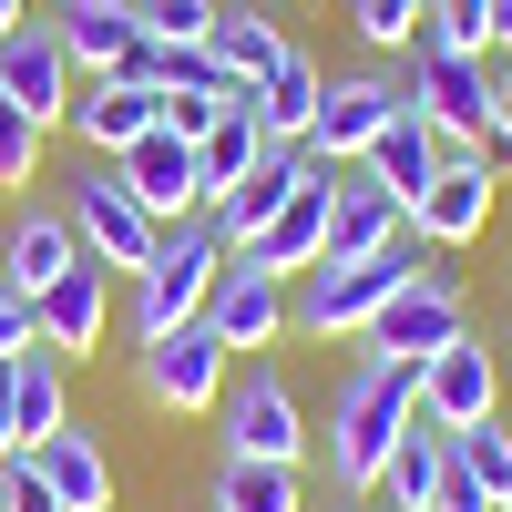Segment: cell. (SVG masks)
Returning a JSON list of instances; mask_svg holds the SVG:
<instances>
[{"label":"cell","instance_id":"10","mask_svg":"<svg viewBox=\"0 0 512 512\" xmlns=\"http://www.w3.org/2000/svg\"><path fill=\"white\" fill-rule=\"evenodd\" d=\"M420 420H431L441 441H461V431H482V420H502V369H492L482 338H451V349L420 369Z\"/></svg>","mask_w":512,"mask_h":512},{"label":"cell","instance_id":"12","mask_svg":"<svg viewBox=\"0 0 512 512\" xmlns=\"http://www.w3.org/2000/svg\"><path fill=\"white\" fill-rule=\"evenodd\" d=\"M205 328H216V349H226V359H236V349H277V338L297 328L287 277H267V267H246V256H226L216 297H205Z\"/></svg>","mask_w":512,"mask_h":512},{"label":"cell","instance_id":"25","mask_svg":"<svg viewBox=\"0 0 512 512\" xmlns=\"http://www.w3.org/2000/svg\"><path fill=\"white\" fill-rule=\"evenodd\" d=\"M31 461H41V482L62 492V512H113V461H103L93 431H52Z\"/></svg>","mask_w":512,"mask_h":512},{"label":"cell","instance_id":"11","mask_svg":"<svg viewBox=\"0 0 512 512\" xmlns=\"http://www.w3.org/2000/svg\"><path fill=\"white\" fill-rule=\"evenodd\" d=\"M0 93H11L41 134L52 123H72V103H82V72H72V52L52 41V21H21L11 41H0Z\"/></svg>","mask_w":512,"mask_h":512},{"label":"cell","instance_id":"6","mask_svg":"<svg viewBox=\"0 0 512 512\" xmlns=\"http://www.w3.org/2000/svg\"><path fill=\"white\" fill-rule=\"evenodd\" d=\"M451 338H472V308H461V277L451 267H410V287L379 308L369 328V359H400V369H431Z\"/></svg>","mask_w":512,"mask_h":512},{"label":"cell","instance_id":"23","mask_svg":"<svg viewBox=\"0 0 512 512\" xmlns=\"http://www.w3.org/2000/svg\"><path fill=\"white\" fill-rule=\"evenodd\" d=\"M318 103H328V72H318L308 52H287V62H277V72L246 93V113H256V134H267V144H308Z\"/></svg>","mask_w":512,"mask_h":512},{"label":"cell","instance_id":"24","mask_svg":"<svg viewBox=\"0 0 512 512\" xmlns=\"http://www.w3.org/2000/svg\"><path fill=\"white\" fill-rule=\"evenodd\" d=\"M359 164H369V185H390V195H400V216H410V205L431 195V175H441V134H431L420 113H400V123H390V134H379Z\"/></svg>","mask_w":512,"mask_h":512},{"label":"cell","instance_id":"28","mask_svg":"<svg viewBox=\"0 0 512 512\" xmlns=\"http://www.w3.org/2000/svg\"><path fill=\"white\" fill-rule=\"evenodd\" d=\"M256 93V82H246ZM246 93H236V113H216V134L195 144V175H205V205H216L226 185H246L256 164H267V134H256V113H246Z\"/></svg>","mask_w":512,"mask_h":512},{"label":"cell","instance_id":"30","mask_svg":"<svg viewBox=\"0 0 512 512\" xmlns=\"http://www.w3.org/2000/svg\"><path fill=\"white\" fill-rule=\"evenodd\" d=\"M349 31L369 52H410V41L431 31V0H349Z\"/></svg>","mask_w":512,"mask_h":512},{"label":"cell","instance_id":"9","mask_svg":"<svg viewBox=\"0 0 512 512\" xmlns=\"http://www.w3.org/2000/svg\"><path fill=\"white\" fill-rule=\"evenodd\" d=\"M400 113H410L400 72H338V82H328V103H318V123H308V154L338 175V164H359V154L390 134Z\"/></svg>","mask_w":512,"mask_h":512},{"label":"cell","instance_id":"42","mask_svg":"<svg viewBox=\"0 0 512 512\" xmlns=\"http://www.w3.org/2000/svg\"><path fill=\"white\" fill-rule=\"evenodd\" d=\"M502 512H512V472H502Z\"/></svg>","mask_w":512,"mask_h":512},{"label":"cell","instance_id":"27","mask_svg":"<svg viewBox=\"0 0 512 512\" xmlns=\"http://www.w3.org/2000/svg\"><path fill=\"white\" fill-rule=\"evenodd\" d=\"M441 472H451V441L431 431V420H410L400 451H390V472H379V502H390V512H431L441 502Z\"/></svg>","mask_w":512,"mask_h":512},{"label":"cell","instance_id":"33","mask_svg":"<svg viewBox=\"0 0 512 512\" xmlns=\"http://www.w3.org/2000/svg\"><path fill=\"white\" fill-rule=\"evenodd\" d=\"M431 41H451V52L492 62V0H431Z\"/></svg>","mask_w":512,"mask_h":512},{"label":"cell","instance_id":"7","mask_svg":"<svg viewBox=\"0 0 512 512\" xmlns=\"http://www.w3.org/2000/svg\"><path fill=\"white\" fill-rule=\"evenodd\" d=\"M134 379H144V400H154V410H175V420H205V410L226 400L236 359L216 349V328L195 318V328H164V338H144V369H134Z\"/></svg>","mask_w":512,"mask_h":512},{"label":"cell","instance_id":"17","mask_svg":"<svg viewBox=\"0 0 512 512\" xmlns=\"http://www.w3.org/2000/svg\"><path fill=\"white\" fill-rule=\"evenodd\" d=\"M400 236H410L400 195L369 185V164H338V185H328V256H379V246H400Z\"/></svg>","mask_w":512,"mask_h":512},{"label":"cell","instance_id":"39","mask_svg":"<svg viewBox=\"0 0 512 512\" xmlns=\"http://www.w3.org/2000/svg\"><path fill=\"white\" fill-rule=\"evenodd\" d=\"M21 461V431H11V369H0V472Z\"/></svg>","mask_w":512,"mask_h":512},{"label":"cell","instance_id":"14","mask_svg":"<svg viewBox=\"0 0 512 512\" xmlns=\"http://www.w3.org/2000/svg\"><path fill=\"white\" fill-rule=\"evenodd\" d=\"M113 175L134 185V205H144L154 226H185V216H205V175H195V144H185V134H164V123H154V134H144L134 154H113Z\"/></svg>","mask_w":512,"mask_h":512},{"label":"cell","instance_id":"8","mask_svg":"<svg viewBox=\"0 0 512 512\" xmlns=\"http://www.w3.org/2000/svg\"><path fill=\"white\" fill-rule=\"evenodd\" d=\"M216 420H226V461H308V410H297V390L277 369L226 379Z\"/></svg>","mask_w":512,"mask_h":512},{"label":"cell","instance_id":"20","mask_svg":"<svg viewBox=\"0 0 512 512\" xmlns=\"http://www.w3.org/2000/svg\"><path fill=\"white\" fill-rule=\"evenodd\" d=\"M52 41L72 52L82 82H103V72L144 41V11H134V0H62V11H52Z\"/></svg>","mask_w":512,"mask_h":512},{"label":"cell","instance_id":"40","mask_svg":"<svg viewBox=\"0 0 512 512\" xmlns=\"http://www.w3.org/2000/svg\"><path fill=\"white\" fill-rule=\"evenodd\" d=\"M492 52H512V0H492Z\"/></svg>","mask_w":512,"mask_h":512},{"label":"cell","instance_id":"43","mask_svg":"<svg viewBox=\"0 0 512 512\" xmlns=\"http://www.w3.org/2000/svg\"><path fill=\"white\" fill-rule=\"evenodd\" d=\"M502 349H512V318H502Z\"/></svg>","mask_w":512,"mask_h":512},{"label":"cell","instance_id":"34","mask_svg":"<svg viewBox=\"0 0 512 512\" xmlns=\"http://www.w3.org/2000/svg\"><path fill=\"white\" fill-rule=\"evenodd\" d=\"M451 461H461L472 482H492V502H502V472H512V431H502V420H482V431H461V441H451Z\"/></svg>","mask_w":512,"mask_h":512},{"label":"cell","instance_id":"41","mask_svg":"<svg viewBox=\"0 0 512 512\" xmlns=\"http://www.w3.org/2000/svg\"><path fill=\"white\" fill-rule=\"evenodd\" d=\"M21 21H31V11H21V0H0V41H11V31H21Z\"/></svg>","mask_w":512,"mask_h":512},{"label":"cell","instance_id":"35","mask_svg":"<svg viewBox=\"0 0 512 512\" xmlns=\"http://www.w3.org/2000/svg\"><path fill=\"white\" fill-rule=\"evenodd\" d=\"M482 154H492V175L512 164V62L492 72V103H482Z\"/></svg>","mask_w":512,"mask_h":512},{"label":"cell","instance_id":"13","mask_svg":"<svg viewBox=\"0 0 512 512\" xmlns=\"http://www.w3.org/2000/svg\"><path fill=\"white\" fill-rule=\"evenodd\" d=\"M318 175H328V164H318L308 144H267V164H256L246 185H226L216 205H205V226H216V236H226V256H236L246 236H267V226H277V205H287L297 185H318Z\"/></svg>","mask_w":512,"mask_h":512},{"label":"cell","instance_id":"2","mask_svg":"<svg viewBox=\"0 0 512 512\" xmlns=\"http://www.w3.org/2000/svg\"><path fill=\"white\" fill-rule=\"evenodd\" d=\"M410 267H420L410 236H400V246H379V256H318L308 287H297L287 308H297V328H308V338L349 349V338H369V328H379V308L410 287Z\"/></svg>","mask_w":512,"mask_h":512},{"label":"cell","instance_id":"31","mask_svg":"<svg viewBox=\"0 0 512 512\" xmlns=\"http://www.w3.org/2000/svg\"><path fill=\"white\" fill-rule=\"evenodd\" d=\"M41 144H52V134H41V123L11 103V93H0V195H21V185H41Z\"/></svg>","mask_w":512,"mask_h":512},{"label":"cell","instance_id":"5","mask_svg":"<svg viewBox=\"0 0 512 512\" xmlns=\"http://www.w3.org/2000/svg\"><path fill=\"white\" fill-rule=\"evenodd\" d=\"M62 216H72L82 256H93L103 277H144V267H154V246H164V226H154L144 205H134V185H123L113 164H82V175H72V205H62Z\"/></svg>","mask_w":512,"mask_h":512},{"label":"cell","instance_id":"32","mask_svg":"<svg viewBox=\"0 0 512 512\" xmlns=\"http://www.w3.org/2000/svg\"><path fill=\"white\" fill-rule=\"evenodd\" d=\"M144 11V41L164 52H205V31H216V0H134Z\"/></svg>","mask_w":512,"mask_h":512},{"label":"cell","instance_id":"38","mask_svg":"<svg viewBox=\"0 0 512 512\" xmlns=\"http://www.w3.org/2000/svg\"><path fill=\"white\" fill-rule=\"evenodd\" d=\"M431 512H502V502H492V482H472V472L451 461V472H441V502H431Z\"/></svg>","mask_w":512,"mask_h":512},{"label":"cell","instance_id":"18","mask_svg":"<svg viewBox=\"0 0 512 512\" xmlns=\"http://www.w3.org/2000/svg\"><path fill=\"white\" fill-rule=\"evenodd\" d=\"M62 267H82V236H72V216H62V205H21V216H11V236H0V287L41 297Z\"/></svg>","mask_w":512,"mask_h":512},{"label":"cell","instance_id":"15","mask_svg":"<svg viewBox=\"0 0 512 512\" xmlns=\"http://www.w3.org/2000/svg\"><path fill=\"white\" fill-rule=\"evenodd\" d=\"M492 226V154H441L431 195L410 205V236L420 246H472Z\"/></svg>","mask_w":512,"mask_h":512},{"label":"cell","instance_id":"3","mask_svg":"<svg viewBox=\"0 0 512 512\" xmlns=\"http://www.w3.org/2000/svg\"><path fill=\"white\" fill-rule=\"evenodd\" d=\"M216 277H226V236H216V226H205V216L164 226L154 267H144V277H123V318H134V338L195 328V318H205V297H216Z\"/></svg>","mask_w":512,"mask_h":512},{"label":"cell","instance_id":"1","mask_svg":"<svg viewBox=\"0 0 512 512\" xmlns=\"http://www.w3.org/2000/svg\"><path fill=\"white\" fill-rule=\"evenodd\" d=\"M410 420H420V369L359 359L349 379H338V400H328V482L338 492H379V472H390V451H400Z\"/></svg>","mask_w":512,"mask_h":512},{"label":"cell","instance_id":"36","mask_svg":"<svg viewBox=\"0 0 512 512\" xmlns=\"http://www.w3.org/2000/svg\"><path fill=\"white\" fill-rule=\"evenodd\" d=\"M41 349V318H31V297L21 287H0V369H11V359H31Z\"/></svg>","mask_w":512,"mask_h":512},{"label":"cell","instance_id":"16","mask_svg":"<svg viewBox=\"0 0 512 512\" xmlns=\"http://www.w3.org/2000/svg\"><path fill=\"white\" fill-rule=\"evenodd\" d=\"M31 318H41V349H52V359H93V338L113 328V277L82 256V267H62L52 287L31 297Z\"/></svg>","mask_w":512,"mask_h":512},{"label":"cell","instance_id":"21","mask_svg":"<svg viewBox=\"0 0 512 512\" xmlns=\"http://www.w3.org/2000/svg\"><path fill=\"white\" fill-rule=\"evenodd\" d=\"M154 103H164V93H134V82H113V72L82 82V103H72V144H82V154H134L154 123H164Z\"/></svg>","mask_w":512,"mask_h":512},{"label":"cell","instance_id":"26","mask_svg":"<svg viewBox=\"0 0 512 512\" xmlns=\"http://www.w3.org/2000/svg\"><path fill=\"white\" fill-rule=\"evenodd\" d=\"M11 431H21V461L52 441V431H72V400H62V359L52 349H31V359H11Z\"/></svg>","mask_w":512,"mask_h":512},{"label":"cell","instance_id":"22","mask_svg":"<svg viewBox=\"0 0 512 512\" xmlns=\"http://www.w3.org/2000/svg\"><path fill=\"white\" fill-rule=\"evenodd\" d=\"M297 52V41L277 31V11H256V0H216V31H205V62H216L226 82H267L277 62Z\"/></svg>","mask_w":512,"mask_h":512},{"label":"cell","instance_id":"37","mask_svg":"<svg viewBox=\"0 0 512 512\" xmlns=\"http://www.w3.org/2000/svg\"><path fill=\"white\" fill-rule=\"evenodd\" d=\"M0 512H62V492L41 482V461H11V472H0Z\"/></svg>","mask_w":512,"mask_h":512},{"label":"cell","instance_id":"4","mask_svg":"<svg viewBox=\"0 0 512 512\" xmlns=\"http://www.w3.org/2000/svg\"><path fill=\"white\" fill-rule=\"evenodd\" d=\"M410 113L441 134V154H482V103H492V62H472V52H451V41H431L420 31L410 41Z\"/></svg>","mask_w":512,"mask_h":512},{"label":"cell","instance_id":"29","mask_svg":"<svg viewBox=\"0 0 512 512\" xmlns=\"http://www.w3.org/2000/svg\"><path fill=\"white\" fill-rule=\"evenodd\" d=\"M205 512H297V461H226Z\"/></svg>","mask_w":512,"mask_h":512},{"label":"cell","instance_id":"19","mask_svg":"<svg viewBox=\"0 0 512 512\" xmlns=\"http://www.w3.org/2000/svg\"><path fill=\"white\" fill-rule=\"evenodd\" d=\"M328 185H338V175L297 185V195L277 205V226H267V236H246L236 256H246V267H267V277H308L318 256H328Z\"/></svg>","mask_w":512,"mask_h":512}]
</instances>
